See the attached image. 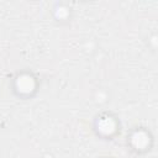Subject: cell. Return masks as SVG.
Returning <instances> with one entry per match:
<instances>
[{
    "mask_svg": "<svg viewBox=\"0 0 158 158\" xmlns=\"http://www.w3.org/2000/svg\"><path fill=\"white\" fill-rule=\"evenodd\" d=\"M16 88L22 94H28L35 89V80L27 74H22L16 80Z\"/></svg>",
    "mask_w": 158,
    "mask_h": 158,
    "instance_id": "1",
    "label": "cell"
},
{
    "mask_svg": "<svg viewBox=\"0 0 158 158\" xmlns=\"http://www.w3.org/2000/svg\"><path fill=\"white\" fill-rule=\"evenodd\" d=\"M115 121L111 117H101L98 121V130L104 135H110L115 131Z\"/></svg>",
    "mask_w": 158,
    "mask_h": 158,
    "instance_id": "2",
    "label": "cell"
},
{
    "mask_svg": "<svg viewBox=\"0 0 158 158\" xmlns=\"http://www.w3.org/2000/svg\"><path fill=\"white\" fill-rule=\"evenodd\" d=\"M148 142H149V137H148L147 133L143 132V131H137V132H135L133 136H132V144H133L136 148H138V149L146 148L147 144H148Z\"/></svg>",
    "mask_w": 158,
    "mask_h": 158,
    "instance_id": "3",
    "label": "cell"
}]
</instances>
